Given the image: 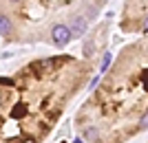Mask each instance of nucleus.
I'll use <instances>...</instances> for the list:
<instances>
[{
	"label": "nucleus",
	"instance_id": "3",
	"mask_svg": "<svg viewBox=\"0 0 148 143\" xmlns=\"http://www.w3.org/2000/svg\"><path fill=\"white\" fill-rule=\"evenodd\" d=\"M11 20L7 18V16H0V35H9L11 33Z\"/></svg>",
	"mask_w": 148,
	"mask_h": 143
},
{
	"label": "nucleus",
	"instance_id": "9",
	"mask_svg": "<svg viewBox=\"0 0 148 143\" xmlns=\"http://www.w3.org/2000/svg\"><path fill=\"white\" fill-rule=\"evenodd\" d=\"M146 31H148V18H146Z\"/></svg>",
	"mask_w": 148,
	"mask_h": 143
},
{
	"label": "nucleus",
	"instance_id": "5",
	"mask_svg": "<svg viewBox=\"0 0 148 143\" xmlns=\"http://www.w3.org/2000/svg\"><path fill=\"white\" fill-rule=\"evenodd\" d=\"M108 64H111V53H104V57H102V66H99V73H104V70L108 68Z\"/></svg>",
	"mask_w": 148,
	"mask_h": 143
},
{
	"label": "nucleus",
	"instance_id": "2",
	"mask_svg": "<svg viewBox=\"0 0 148 143\" xmlns=\"http://www.w3.org/2000/svg\"><path fill=\"white\" fill-rule=\"evenodd\" d=\"M71 37H80V35H84V31H86V20L84 18H73V22H71Z\"/></svg>",
	"mask_w": 148,
	"mask_h": 143
},
{
	"label": "nucleus",
	"instance_id": "4",
	"mask_svg": "<svg viewBox=\"0 0 148 143\" xmlns=\"http://www.w3.org/2000/svg\"><path fill=\"white\" fill-rule=\"evenodd\" d=\"M53 68V60H38L33 64V70H49Z\"/></svg>",
	"mask_w": 148,
	"mask_h": 143
},
{
	"label": "nucleus",
	"instance_id": "6",
	"mask_svg": "<svg viewBox=\"0 0 148 143\" xmlns=\"http://www.w3.org/2000/svg\"><path fill=\"white\" fill-rule=\"evenodd\" d=\"M139 128H148V112L142 117V121H139Z\"/></svg>",
	"mask_w": 148,
	"mask_h": 143
},
{
	"label": "nucleus",
	"instance_id": "1",
	"mask_svg": "<svg viewBox=\"0 0 148 143\" xmlns=\"http://www.w3.org/2000/svg\"><path fill=\"white\" fill-rule=\"evenodd\" d=\"M51 37H53V44L62 49V46H66L71 42V31H69L66 24H56L53 31H51Z\"/></svg>",
	"mask_w": 148,
	"mask_h": 143
},
{
	"label": "nucleus",
	"instance_id": "10",
	"mask_svg": "<svg viewBox=\"0 0 148 143\" xmlns=\"http://www.w3.org/2000/svg\"><path fill=\"white\" fill-rule=\"evenodd\" d=\"M11 2H20V0H11Z\"/></svg>",
	"mask_w": 148,
	"mask_h": 143
},
{
	"label": "nucleus",
	"instance_id": "7",
	"mask_svg": "<svg viewBox=\"0 0 148 143\" xmlns=\"http://www.w3.org/2000/svg\"><path fill=\"white\" fill-rule=\"evenodd\" d=\"M97 81H99V75H95V77H93V79H91V84H88V88H91V90H93V88L97 86Z\"/></svg>",
	"mask_w": 148,
	"mask_h": 143
},
{
	"label": "nucleus",
	"instance_id": "8",
	"mask_svg": "<svg viewBox=\"0 0 148 143\" xmlns=\"http://www.w3.org/2000/svg\"><path fill=\"white\" fill-rule=\"evenodd\" d=\"M25 143H36V141H31V139H29V141H25Z\"/></svg>",
	"mask_w": 148,
	"mask_h": 143
}]
</instances>
